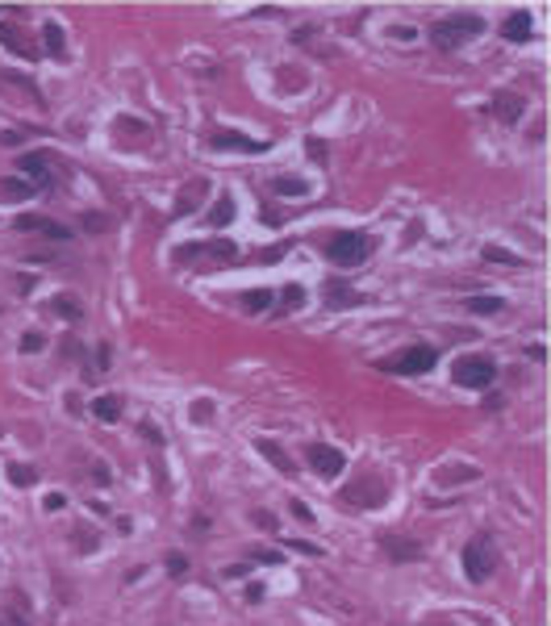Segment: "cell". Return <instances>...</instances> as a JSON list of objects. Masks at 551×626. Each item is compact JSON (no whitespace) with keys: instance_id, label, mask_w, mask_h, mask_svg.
I'll list each match as a JSON object with an SVG mask.
<instances>
[{"instance_id":"cell-1","label":"cell","mask_w":551,"mask_h":626,"mask_svg":"<svg viewBox=\"0 0 551 626\" xmlns=\"http://www.w3.org/2000/svg\"><path fill=\"white\" fill-rule=\"evenodd\" d=\"M480 30H484V21H480V17L460 13V17L438 21V25L430 30V42H434L438 50H460V46H468L472 38H480Z\"/></svg>"},{"instance_id":"cell-2","label":"cell","mask_w":551,"mask_h":626,"mask_svg":"<svg viewBox=\"0 0 551 626\" xmlns=\"http://www.w3.org/2000/svg\"><path fill=\"white\" fill-rule=\"evenodd\" d=\"M326 255H330V264H339V268H359L363 259L372 255V238H368V234H355V230L335 234V238H330V246H326Z\"/></svg>"},{"instance_id":"cell-3","label":"cell","mask_w":551,"mask_h":626,"mask_svg":"<svg viewBox=\"0 0 551 626\" xmlns=\"http://www.w3.org/2000/svg\"><path fill=\"white\" fill-rule=\"evenodd\" d=\"M434 347H426V343H418V347H405L401 355H393V359H380V368L384 372H401V376H418V372H430L434 368Z\"/></svg>"},{"instance_id":"cell-4","label":"cell","mask_w":551,"mask_h":626,"mask_svg":"<svg viewBox=\"0 0 551 626\" xmlns=\"http://www.w3.org/2000/svg\"><path fill=\"white\" fill-rule=\"evenodd\" d=\"M493 568H497V555H493V543L480 535L464 547V572H468V581H488L493 577Z\"/></svg>"},{"instance_id":"cell-5","label":"cell","mask_w":551,"mask_h":626,"mask_svg":"<svg viewBox=\"0 0 551 626\" xmlns=\"http://www.w3.org/2000/svg\"><path fill=\"white\" fill-rule=\"evenodd\" d=\"M493 380H497V368H493V359H460V363H456V384L488 389Z\"/></svg>"},{"instance_id":"cell-6","label":"cell","mask_w":551,"mask_h":626,"mask_svg":"<svg viewBox=\"0 0 551 626\" xmlns=\"http://www.w3.org/2000/svg\"><path fill=\"white\" fill-rule=\"evenodd\" d=\"M305 455H309V467H313L317 476H339L343 467H347V455H343L339 447H326V443H313Z\"/></svg>"},{"instance_id":"cell-7","label":"cell","mask_w":551,"mask_h":626,"mask_svg":"<svg viewBox=\"0 0 551 626\" xmlns=\"http://www.w3.org/2000/svg\"><path fill=\"white\" fill-rule=\"evenodd\" d=\"M384 555L389 559H397V564H414V559H422L426 555V547L418 543V539H405V535H384Z\"/></svg>"},{"instance_id":"cell-8","label":"cell","mask_w":551,"mask_h":626,"mask_svg":"<svg viewBox=\"0 0 551 626\" xmlns=\"http://www.w3.org/2000/svg\"><path fill=\"white\" fill-rule=\"evenodd\" d=\"M46 159H50V154H21V159H17L21 176H25L34 188H50V172H46Z\"/></svg>"},{"instance_id":"cell-9","label":"cell","mask_w":551,"mask_h":626,"mask_svg":"<svg viewBox=\"0 0 551 626\" xmlns=\"http://www.w3.org/2000/svg\"><path fill=\"white\" fill-rule=\"evenodd\" d=\"M213 146L217 150H251V154H259V150H267V142H255V138H247V134H213Z\"/></svg>"},{"instance_id":"cell-10","label":"cell","mask_w":551,"mask_h":626,"mask_svg":"<svg viewBox=\"0 0 551 626\" xmlns=\"http://www.w3.org/2000/svg\"><path fill=\"white\" fill-rule=\"evenodd\" d=\"M42 42H46V55H50V59H67V38H63V25H59V21H46V25H42Z\"/></svg>"},{"instance_id":"cell-11","label":"cell","mask_w":551,"mask_h":626,"mask_svg":"<svg viewBox=\"0 0 551 626\" xmlns=\"http://www.w3.org/2000/svg\"><path fill=\"white\" fill-rule=\"evenodd\" d=\"M255 447H259V455H263V459H271V467H276V472H284V476H293V472H297V467H293V459H289V455H284L280 447H276V443L259 439Z\"/></svg>"},{"instance_id":"cell-12","label":"cell","mask_w":551,"mask_h":626,"mask_svg":"<svg viewBox=\"0 0 551 626\" xmlns=\"http://www.w3.org/2000/svg\"><path fill=\"white\" fill-rule=\"evenodd\" d=\"M493 113L502 117V126H514V121L522 117V100H518L514 92H502V96H497V104H493Z\"/></svg>"},{"instance_id":"cell-13","label":"cell","mask_w":551,"mask_h":626,"mask_svg":"<svg viewBox=\"0 0 551 626\" xmlns=\"http://www.w3.org/2000/svg\"><path fill=\"white\" fill-rule=\"evenodd\" d=\"M502 34H506L510 42H526V38H530V13H514V17H506Z\"/></svg>"},{"instance_id":"cell-14","label":"cell","mask_w":551,"mask_h":626,"mask_svg":"<svg viewBox=\"0 0 551 626\" xmlns=\"http://www.w3.org/2000/svg\"><path fill=\"white\" fill-rule=\"evenodd\" d=\"M92 413L100 417V422H117V417H122V397H96Z\"/></svg>"},{"instance_id":"cell-15","label":"cell","mask_w":551,"mask_h":626,"mask_svg":"<svg viewBox=\"0 0 551 626\" xmlns=\"http://www.w3.org/2000/svg\"><path fill=\"white\" fill-rule=\"evenodd\" d=\"M0 46H9V50H17V55H25V59L34 55V46H30V42H25V38H21V34H17L13 25H0Z\"/></svg>"},{"instance_id":"cell-16","label":"cell","mask_w":551,"mask_h":626,"mask_svg":"<svg viewBox=\"0 0 551 626\" xmlns=\"http://www.w3.org/2000/svg\"><path fill=\"white\" fill-rule=\"evenodd\" d=\"M234 218V196H217V205L209 209V226H230Z\"/></svg>"},{"instance_id":"cell-17","label":"cell","mask_w":551,"mask_h":626,"mask_svg":"<svg viewBox=\"0 0 551 626\" xmlns=\"http://www.w3.org/2000/svg\"><path fill=\"white\" fill-rule=\"evenodd\" d=\"M271 305H276V297H271L267 288H251V292L243 297V309H247V313H263V309H271Z\"/></svg>"},{"instance_id":"cell-18","label":"cell","mask_w":551,"mask_h":626,"mask_svg":"<svg viewBox=\"0 0 551 626\" xmlns=\"http://www.w3.org/2000/svg\"><path fill=\"white\" fill-rule=\"evenodd\" d=\"M34 192L30 180H0V200H25Z\"/></svg>"},{"instance_id":"cell-19","label":"cell","mask_w":551,"mask_h":626,"mask_svg":"<svg viewBox=\"0 0 551 626\" xmlns=\"http://www.w3.org/2000/svg\"><path fill=\"white\" fill-rule=\"evenodd\" d=\"M271 192H280V196H305L309 188H305V180H297V176H276V180H271Z\"/></svg>"},{"instance_id":"cell-20","label":"cell","mask_w":551,"mask_h":626,"mask_svg":"<svg viewBox=\"0 0 551 626\" xmlns=\"http://www.w3.org/2000/svg\"><path fill=\"white\" fill-rule=\"evenodd\" d=\"M468 313H502V297H468Z\"/></svg>"},{"instance_id":"cell-21","label":"cell","mask_w":551,"mask_h":626,"mask_svg":"<svg viewBox=\"0 0 551 626\" xmlns=\"http://www.w3.org/2000/svg\"><path fill=\"white\" fill-rule=\"evenodd\" d=\"M9 480L25 489V485H34V480H38V472H34V467H25V463H9Z\"/></svg>"},{"instance_id":"cell-22","label":"cell","mask_w":551,"mask_h":626,"mask_svg":"<svg viewBox=\"0 0 551 626\" xmlns=\"http://www.w3.org/2000/svg\"><path fill=\"white\" fill-rule=\"evenodd\" d=\"M326 292H330V297H326L330 305H355V301H359V297H351L347 284H326Z\"/></svg>"},{"instance_id":"cell-23","label":"cell","mask_w":551,"mask_h":626,"mask_svg":"<svg viewBox=\"0 0 551 626\" xmlns=\"http://www.w3.org/2000/svg\"><path fill=\"white\" fill-rule=\"evenodd\" d=\"M297 305H305V288H301V284H289V288H284V309H297Z\"/></svg>"},{"instance_id":"cell-24","label":"cell","mask_w":551,"mask_h":626,"mask_svg":"<svg viewBox=\"0 0 551 626\" xmlns=\"http://www.w3.org/2000/svg\"><path fill=\"white\" fill-rule=\"evenodd\" d=\"M54 313H63V318H80V313H84V309H80L76 301H67V297H59V301H54Z\"/></svg>"},{"instance_id":"cell-25","label":"cell","mask_w":551,"mask_h":626,"mask_svg":"<svg viewBox=\"0 0 551 626\" xmlns=\"http://www.w3.org/2000/svg\"><path fill=\"white\" fill-rule=\"evenodd\" d=\"M484 259H493V264H518L510 251H497V246H484Z\"/></svg>"},{"instance_id":"cell-26","label":"cell","mask_w":551,"mask_h":626,"mask_svg":"<svg viewBox=\"0 0 551 626\" xmlns=\"http://www.w3.org/2000/svg\"><path fill=\"white\" fill-rule=\"evenodd\" d=\"M284 251H289V242H276L271 251H259V264H276V259H280Z\"/></svg>"},{"instance_id":"cell-27","label":"cell","mask_w":551,"mask_h":626,"mask_svg":"<svg viewBox=\"0 0 551 626\" xmlns=\"http://www.w3.org/2000/svg\"><path fill=\"white\" fill-rule=\"evenodd\" d=\"M289 547L301 551V555H322V547H317V543H305V539H289Z\"/></svg>"},{"instance_id":"cell-28","label":"cell","mask_w":551,"mask_h":626,"mask_svg":"<svg viewBox=\"0 0 551 626\" xmlns=\"http://www.w3.org/2000/svg\"><path fill=\"white\" fill-rule=\"evenodd\" d=\"M42 347H46L42 334H25V338H21V351H42Z\"/></svg>"},{"instance_id":"cell-29","label":"cell","mask_w":551,"mask_h":626,"mask_svg":"<svg viewBox=\"0 0 551 626\" xmlns=\"http://www.w3.org/2000/svg\"><path fill=\"white\" fill-rule=\"evenodd\" d=\"M168 568H172V572H176V577H180V572H184V568H188V559H184V555H180V551H176V555H168Z\"/></svg>"},{"instance_id":"cell-30","label":"cell","mask_w":551,"mask_h":626,"mask_svg":"<svg viewBox=\"0 0 551 626\" xmlns=\"http://www.w3.org/2000/svg\"><path fill=\"white\" fill-rule=\"evenodd\" d=\"M293 513H297L301 522H313V509H309V505H301V501H293Z\"/></svg>"},{"instance_id":"cell-31","label":"cell","mask_w":551,"mask_h":626,"mask_svg":"<svg viewBox=\"0 0 551 626\" xmlns=\"http://www.w3.org/2000/svg\"><path fill=\"white\" fill-rule=\"evenodd\" d=\"M309 154H313V159H317V163H326V146H322V142H317V138H313V142H309Z\"/></svg>"},{"instance_id":"cell-32","label":"cell","mask_w":551,"mask_h":626,"mask_svg":"<svg viewBox=\"0 0 551 626\" xmlns=\"http://www.w3.org/2000/svg\"><path fill=\"white\" fill-rule=\"evenodd\" d=\"M84 226H88V230H104L109 222H104V218H96V213H88V218H84Z\"/></svg>"},{"instance_id":"cell-33","label":"cell","mask_w":551,"mask_h":626,"mask_svg":"<svg viewBox=\"0 0 551 626\" xmlns=\"http://www.w3.org/2000/svg\"><path fill=\"white\" fill-rule=\"evenodd\" d=\"M255 522H259V526H267V531H276V518H271V513H263V509L255 513Z\"/></svg>"},{"instance_id":"cell-34","label":"cell","mask_w":551,"mask_h":626,"mask_svg":"<svg viewBox=\"0 0 551 626\" xmlns=\"http://www.w3.org/2000/svg\"><path fill=\"white\" fill-rule=\"evenodd\" d=\"M46 509H50V513H54V509H63V497H59V493H50V497H46Z\"/></svg>"},{"instance_id":"cell-35","label":"cell","mask_w":551,"mask_h":626,"mask_svg":"<svg viewBox=\"0 0 551 626\" xmlns=\"http://www.w3.org/2000/svg\"><path fill=\"white\" fill-rule=\"evenodd\" d=\"M142 434H146V439H150V443H163V439H159V430H155V426H150V422H142Z\"/></svg>"},{"instance_id":"cell-36","label":"cell","mask_w":551,"mask_h":626,"mask_svg":"<svg viewBox=\"0 0 551 626\" xmlns=\"http://www.w3.org/2000/svg\"><path fill=\"white\" fill-rule=\"evenodd\" d=\"M0 626H5V622H0Z\"/></svg>"}]
</instances>
